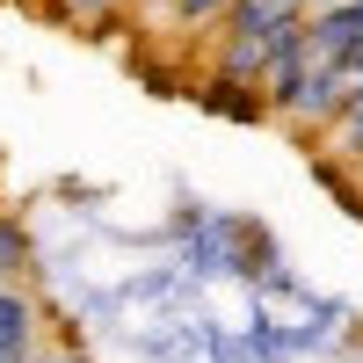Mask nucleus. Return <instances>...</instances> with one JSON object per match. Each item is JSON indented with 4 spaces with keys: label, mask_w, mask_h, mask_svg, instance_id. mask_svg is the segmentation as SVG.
<instances>
[{
    "label": "nucleus",
    "mask_w": 363,
    "mask_h": 363,
    "mask_svg": "<svg viewBox=\"0 0 363 363\" xmlns=\"http://www.w3.org/2000/svg\"><path fill=\"white\" fill-rule=\"evenodd\" d=\"M363 37V0H327V8H313V51L335 58Z\"/></svg>",
    "instance_id": "nucleus-4"
},
{
    "label": "nucleus",
    "mask_w": 363,
    "mask_h": 363,
    "mask_svg": "<svg viewBox=\"0 0 363 363\" xmlns=\"http://www.w3.org/2000/svg\"><path fill=\"white\" fill-rule=\"evenodd\" d=\"M196 102H203V109H218V116H233V124H262V116H277V109H269V95H262V80L225 73V66L196 87Z\"/></svg>",
    "instance_id": "nucleus-3"
},
{
    "label": "nucleus",
    "mask_w": 363,
    "mask_h": 363,
    "mask_svg": "<svg viewBox=\"0 0 363 363\" xmlns=\"http://www.w3.org/2000/svg\"><path fill=\"white\" fill-rule=\"evenodd\" d=\"M22 269H29V233H22V218L0 211V284H22Z\"/></svg>",
    "instance_id": "nucleus-5"
},
{
    "label": "nucleus",
    "mask_w": 363,
    "mask_h": 363,
    "mask_svg": "<svg viewBox=\"0 0 363 363\" xmlns=\"http://www.w3.org/2000/svg\"><path fill=\"white\" fill-rule=\"evenodd\" d=\"M0 363H44V313L22 284H0Z\"/></svg>",
    "instance_id": "nucleus-2"
},
{
    "label": "nucleus",
    "mask_w": 363,
    "mask_h": 363,
    "mask_svg": "<svg viewBox=\"0 0 363 363\" xmlns=\"http://www.w3.org/2000/svg\"><path fill=\"white\" fill-rule=\"evenodd\" d=\"M225 8H233V0H167V15H174L182 29H218Z\"/></svg>",
    "instance_id": "nucleus-6"
},
{
    "label": "nucleus",
    "mask_w": 363,
    "mask_h": 363,
    "mask_svg": "<svg viewBox=\"0 0 363 363\" xmlns=\"http://www.w3.org/2000/svg\"><path fill=\"white\" fill-rule=\"evenodd\" d=\"M51 8H58V15H73V22H102L116 0H51Z\"/></svg>",
    "instance_id": "nucleus-7"
},
{
    "label": "nucleus",
    "mask_w": 363,
    "mask_h": 363,
    "mask_svg": "<svg viewBox=\"0 0 363 363\" xmlns=\"http://www.w3.org/2000/svg\"><path fill=\"white\" fill-rule=\"evenodd\" d=\"M138 8H167V0H138Z\"/></svg>",
    "instance_id": "nucleus-10"
},
{
    "label": "nucleus",
    "mask_w": 363,
    "mask_h": 363,
    "mask_svg": "<svg viewBox=\"0 0 363 363\" xmlns=\"http://www.w3.org/2000/svg\"><path fill=\"white\" fill-rule=\"evenodd\" d=\"M349 116H363V73L349 80V109H342V124H349Z\"/></svg>",
    "instance_id": "nucleus-9"
},
{
    "label": "nucleus",
    "mask_w": 363,
    "mask_h": 363,
    "mask_svg": "<svg viewBox=\"0 0 363 363\" xmlns=\"http://www.w3.org/2000/svg\"><path fill=\"white\" fill-rule=\"evenodd\" d=\"M342 153L363 167V116H349V124H342Z\"/></svg>",
    "instance_id": "nucleus-8"
},
{
    "label": "nucleus",
    "mask_w": 363,
    "mask_h": 363,
    "mask_svg": "<svg viewBox=\"0 0 363 363\" xmlns=\"http://www.w3.org/2000/svg\"><path fill=\"white\" fill-rule=\"evenodd\" d=\"M298 15H306V8H291V0H233L225 22H218V66L262 80V66H269V51H277V37H284Z\"/></svg>",
    "instance_id": "nucleus-1"
}]
</instances>
